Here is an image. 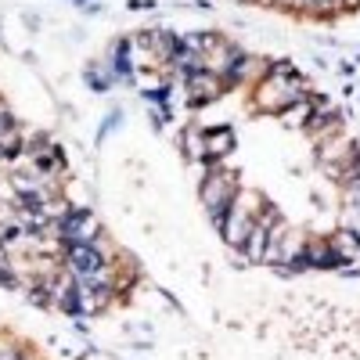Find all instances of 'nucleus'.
<instances>
[{
  "label": "nucleus",
  "mask_w": 360,
  "mask_h": 360,
  "mask_svg": "<svg viewBox=\"0 0 360 360\" xmlns=\"http://www.w3.org/2000/svg\"><path fill=\"white\" fill-rule=\"evenodd\" d=\"M238 180H234V173H227V169H213L209 166V173L202 176V205H205V213H209V220H213V227L220 231V224H224V217H227V209L234 205V198H238Z\"/></svg>",
  "instance_id": "1"
},
{
  "label": "nucleus",
  "mask_w": 360,
  "mask_h": 360,
  "mask_svg": "<svg viewBox=\"0 0 360 360\" xmlns=\"http://www.w3.org/2000/svg\"><path fill=\"white\" fill-rule=\"evenodd\" d=\"M58 227H62V242L65 245H98L105 238L101 220L90 213V209H83V205L69 209V213L58 220Z\"/></svg>",
  "instance_id": "2"
},
{
  "label": "nucleus",
  "mask_w": 360,
  "mask_h": 360,
  "mask_svg": "<svg viewBox=\"0 0 360 360\" xmlns=\"http://www.w3.org/2000/svg\"><path fill=\"white\" fill-rule=\"evenodd\" d=\"M184 86H188V98L191 105H205V101H217L224 90H227V79L209 72V69H198V72H188L184 76Z\"/></svg>",
  "instance_id": "3"
},
{
  "label": "nucleus",
  "mask_w": 360,
  "mask_h": 360,
  "mask_svg": "<svg viewBox=\"0 0 360 360\" xmlns=\"http://www.w3.org/2000/svg\"><path fill=\"white\" fill-rule=\"evenodd\" d=\"M234 144H238V137H234V130H231L227 123L209 127V130H205V162H220V159H227V155L234 152Z\"/></svg>",
  "instance_id": "4"
},
{
  "label": "nucleus",
  "mask_w": 360,
  "mask_h": 360,
  "mask_svg": "<svg viewBox=\"0 0 360 360\" xmlns=\"http://www.w3.org/2000/svg\"><path fill=\"white\" fill-rule=\"evenodd\" d=\"M328 245H332L335 259L346 266V263H356L360 259V234L353 227H339L332 238H328Z\"/></svg>",
  "instance_id": "5"
},
{
  "label": "nucleus",
  "mask_w": 360,
  "mask_h": 360,
  "mask_svg": "<svg viewBox=\"0 0 360 360\" xmlns=\"http://www.w3.org/2000/svg\"><path fill=\"white\" fill-rule=\"evenodd\" d=\"M310 115H314V105H310V98H303V101L288 105L285 112H278V119H281V123H285L288 130H307Z\"/></svg>",
  "instance_id": "6"
},
{
  "label": "nucleus",
  "mask_w": 360,
  "mask_h": 360,
  "mask_svg": "<svg viewBox=\"0 0 360 360\" xmlns=\"http://www.w3.org/2000/svg\"><path fill=\"white\" fill-rule=\"evenodd\" d=\"M249 263H263V256H266V227L263 224H256L252 231H249V238H245V245L238 249Z\"/></svg>",
  "instance_id": "7"
},
{
  "label": "nucleus",
  "mask_w": 360,
  "mask_h": 360,
  "mask_svg": "<svg viewBox=\"0 0 360 360\" xmlns=\"http://www.w3.org/2000/svg\"><path fill=\"white\" fill-rule=\"evenodd\" d=\"M180 144H184L188 159H205V130H184L180 134Z\"/></svg>",
  "instance_id": "8"
},
{
  "label": "nucleus",
  "mask_w": 360,
  "mask_h": 360,
  "mask_svg": "<svg viewBox=\"0 0 360 360\" xmlns=\"http://www.w3.org/2000/svg\"><path fill=\"white\" fill-rule=\"evenodd\" d=\"M86 83H90V90H98V94H108V86H112V79L101 76L98 69H90V72H86Z\"/></svg>",
  "instance_id": "9"
},
{
  "label": "nucleus",
  "mask_w": 360,
  "mask_h": 360,
  "mask_svg": "<svg viewBox=\"0 0 360 360\" xmlns=\"http://www.w3.org/2000/svg\"><path fill=\"white\" fill-rule=\"evenodd\" d=\"M4 115H8V105H4V101H0V119H4Z\"/></svg>",
  "instance_id": "10"
}]
</instances>
